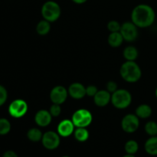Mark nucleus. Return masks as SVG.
<instances>
[{
  "label": "nucleus",
  "mask_w": 157,
  "mask_h": 157,
  "mask_svg": "<svg viewBox=\"0 0 157 157\" xmlns=\"http://www.w3.org/2000/svg\"><path fill=\"white\" fill-rule=\"evenodd\" d=\"M8 93L6 89L2 85H0V106L3 105L7 101Z\"/></svg>",
  "instance_id": "obj_27"
},
{
  "label": "nucleus",
  "mask_w": 157,
  "mask_h": 157,
  "mask_svg": "<svg viewBox=\"0 0 157 157\" xmlns=\"http://www.w3.org/2000/svg\"><path fill=\"white\" fill-rule=\"evenodd\" d=\"M120 72L123 79L130 83L136 82L142 76L140 67L134 61H127L124 63Z\"/></svg>",
  "instance_id": "obj_2"
},
{
  "label": "nucleus",
  "mask_w": 157,
  "mask_h": 157,
  "mask_svg": "<svg viewBox=\"0 0 157 157\" xmlns=\"http://www.w3.org/2000/svg\"><path fill=\"white\" fill-rule=\"evenodd\" d=\"M120 32L122 35L125 41H135L138 36L137 26L133 21H127L121 25Z\"/></svg>",
  "instance_id": "obj_7"
},
{
  "label": "nucleus",
  "mask_w": 157,
  "mask_h": 157,
  "mask_svg": "<svg viewBox=\"0 0 157 157\" xmlns=\"http://www.w3.org/2000/svg\"><path fill=\"white\" fill-rule=\"evenodd\" d=\"M2 157H18L17 153L12 150H7L3 153Z\"/></svg>",
  "instance_id": "obj_30"
},
{
  "label": "nucleus",
  "mask_w": 157,
  "mask_h": 157,
  "mask_svg": "<svg viewBox=\"0 0 157 157\" xmlns=\"http://www.w3.org/2000/svg\"><path fill=\"white\" fill-rule=\"evenodd\" d=\"M121 25L120 23L117 21H110L107 24V29L110 32H117L121 31Z\"/></svg>",
  "instance_id": "obj_25"
},
{
  "label": "nucleus",
  "mask_w": 157,
  "mask_h": 157,
  "mask_svg": "<svg viewBox=\"0 0 157 157\" xmlns=\"http://www.w3.org/2000/svg\"><path fill=\"white\" fill-rule=\"evenodd\" d=\"M61 7L54 1H48L41 7V15L49 22L55 21L61 15Z\"/></svg>",
  "instance_id": "obj_4"
},
{
  "label": "nucleus",
  "mask_w": 157,
  "mask_h": 157,
  "mask_svg": "<svg viewBox=\"0 0 157 157\" xmlns=\"http://www.w3.org/2000/svg\"><path fill=\"white\" fill-rule=\"evenodd\" d=\"M117 89V84L114 81H109L107 84V90H108L110 94H113L116 91Z\"/></svg>",
  "instance_id": "obj_29"
},
{
  "label": "nucleus",
  "mask_w": 157,
  "mask_h": 157,
  "mask_svg": "<svg viewBox=\"0 0 157 157\" xmlns=\"http://www.w3.org/2000/svg\"><path fill=\"white\" fill-rule=\"evenodd\" d=\"M28 111V104L24 100L17 99L12 101L9 107V113L12 117L21 118Z\"/></svg>",
  "instance_id": "obj_6"
},
{
  "label": "nucleus",
  "mask_w": 157,
  "mask_h": 157,
  "mask_svg": "<svg viewBox=\"0 0 157 157\" xmlns=\"http://www.w3.org/2000/svg\"><path fill=\"white\" fill-rule=\"evenodd\" d=\"M98 91V87L94 85H89L86 87V95L89 97H94Z\"/></svg>",
  "instance_id": "obj_28"
},
{
  "label": "nucleus",
  "mask_w": 157,
  "mask_h": 157,
  "mask_svg": "<svg viewBox=\"0 0 157 157\" xmlns=\"http://www.w3.org/2000/svg\"><path fill=\"white\" fill-rule=\"evenodd\" d=\"M52 116L50 112L46 110H38L35 116V121L39 127H47L52 122Z\"/></svg>",
  "instance_id": "obj_13"
},
{
  "label": "nucleus",
  "mask_w": 157,
  "mask_h": 157,
  "mask_svg": "<svg viewBox=\"0 0 157 157\" xmlns=\"http://www.w3.org/2000/svg\"><path fill=\"white\" fill-rule=\"evenodd\" d=\"M75 124L70 120H63L58 126V133L63 137H67L75 132Z\"/></svg>",
  "instance_id": "obj_11"
},
{
  "label": "nucleus",
  "mask_w": 157,
  "mask_h": 157,
  "mask_svg": "<svg viewBox=\"0 0 157 157\" xmlns=\"http://www.w3.org/2000/svg\"><path fill=\"white\" fill-rule=\"evenodd\" d=\"M11 124L6 118H0V135H6L10 132Z\"/></svg>",
  "instance_id": "obj_23"
},
{
  "label": "nucleus",
  "mask_w": 157,
  "mask_h": 157,
  "mask_svg": "<svg viewBox=\"0 0 157 157\" xmlns=\"http://www.w3.org/2000/svg\"><path fill=\"white\" fill-rule=\"evenodd\" d=\"M139 117L136 115L132 114V113L126 115L121 121V127L126 133H134L139 128Z\"/></svg>",
  "instance_id": "obj_9"
},
{
  "label": "nucleus",
  "mask_w": 157,
  "mask_h": 157,
  "mask_svg": "<svg viewBox=\"0 0 157 157\" xmlns=\"http://www.w3.org/2000/svg\"><path fill=\"white\" fill-rule=\"evenodd\" d=\"M43 134L41 130L38 128H32L28 131L27 137L32 142H38L42 139Z\"/></svg>",
  "instance_id": "obj_21"
},
{
  "label": "nucleus",
  "mask_w": 157,
  "mask_h": 157,
  "mask_svg": "<svg viewBox=\"0 0 157 157\" xmlns=\"http://www.w3.org/2000/svg\"><path fill=\"white\" fill-rule=\"evenodd\" d=\"M67 91L74 99H82L86 95V87L81 83H73L70 85Z\"/></svg>",
  "instance_id": "obj_12"
},
{
  "label": "nucleus",
  "mask_w": 157,
  "mask_h": 157,
  "mask_svg": "<svg viewBox=\"0 0 157 157\" xmlns=\"http://www.w3.org/2000/svg\"><path fill=\"white\" fill-rule=\"evenodd\" d=\"M94 101L98 107H105L111 101V94L108 90H98L94 97Z\"/></svg>",
  "instance_id": "obj_14"
},
{
  "label": "nucleus",
  "mask_w": 157,
  "mask_h": 157,
  "mask_svg": "<svg viewBox=\"0 0 157 157\" xmlns=\"http://www.w3.org/2000/svg\"><path fill=\"white\" fill-rule=\"evenodd\" d=\"M93 117L91 113L86 109H80L72 116V122L76 127H87L91 124Z\"/></svg>",
  "instance_id": "obj_5"
},
{
  "label": "nucleus",
  "mask_w": 157,
  "mask_h": 157,
  "mask_svg": "<svg viewBox=\"0 0 157 157\" xmlns=\"http://www.w3.org/2000/svg\"><path fill=\"white\" fill-rule=\"evenodd\" d=\"M110 101L116 108L125 109L131 104L132 96L128 90L125 89H118L112 94Z\"/></svg>",
  "instance_id": "obj_3"
},
{
  "label": "nucleus",
  "mask_w": 157,
  "mask_h": 157,
  "mask_svg": "<svg viewBox=\"0 0 157 157\" xmlns=\"http://www.w3.org/2000/svg\"><path fill=\"white\" fill-rule=\"evenodd\" d=\"M123 157H135L134 155H132V154H127L125 156H124Z\"/></svg>",
  "instance_id": "obj_32"
},
{
  "label": "nucleus",
  "mask_w": 157,
  "mask_h": 157,
  "mask_svg": "<svg viewBox=\"0 0 157 157\" xmlns=\"http://www.w3.org/2000/svg\"><path fill=\"white\" fill-rule=\"evenodd\" d=\"M124 40V38H123L121 32H117L110 33V35L108 37V39H107V41H108V44L111 47L118 48L122 44Z\"/></svg>",
  "instance_id": "obj_16"
},
{
  "label": "nucleus",
  "mask_w": 157,
  "mask_h": 157,
  "mask_svg": "<svg viewBox=\"0 0 157 157\" xmlns=\"http://www.w3.org/2000/svg\"><path fill=\"white\" fill-rule=\"evenodd\" d=\"M152 108L148 104H141L136 108V115L139 118L146 119L151 116Z\"/></svg>",
  "instance_id": "obj_17"
},
{
  "label": "nucleus",
  "mask_w": 157,
  "mask_h": 157,
  "mask_svg": "<svg viewBox=\"0 0 157 157\" xmlns=\"http://www.w3.org/2000/svg\"><path fill=\"white\" fill-rule=\"evenodd\" d=\"M156 18V13L149 5L140 4L133 9L131 13L132 21L140 28H147L152 25Z\"/></svg>",
  "instance_id": "obj_1"
},
{
  "label": "nucleus",
  "mask_w": 157,
  "mask_h": 157,
  "mask_svg": "<svg viewBox=\"0 0 157 157\" xmlns=\"http://www.w3.org/2000/svg\"><path fill=\"white\" fill-rule=\"evenodd\" d=\"M124 56L127 61H135L138 57V51L133 46H128L124 51Z\"/></svg>",
  "instance_id": "obj_20"
},
{
  "label": "nucleus",
  "mask_w": 157,
  "mask_h": 157,
  "mask_svg": "<svg viewBox=\"0 0 157 157\" xmlns=\"http://www.w3.org/2000/svg\"><path fill=\"white\" fill-rule=\"evenodd\" d=\"M146 152L152 156H157V136H151L149 138L144 145Z\"/></svg>",
  "instance_id": "obj_15"
},
{
  "label": "nucleus",
  "mask_w": 157,
  "mask_h": 157,
  "mask_svg": "<svg viewBox=\"0 0 157 157\" xmlns=\"http://www.w3.org/2000/svg\"><path fill=\"white\" fill-rule=\"evenodd\" d=\"M156 98H157V88H156Z\"/></svg>",
  "instance_id": "obj_33"
},
{
  "label": "nucleus",
  "mask_w": 157,
  "mask_h": 157,
  "mask_svg": "<svg viewBox=\"0 0 157 157\" xmlns=\"http://www.w3.org/2000/svg\"><path fill=\"white\" fill-rule=\"evenodd\" d=\"M139 149V145L135 140H129L125 144V151L127 154L134 155Z\"/></svg>",
  "instance_id": "obj_22"
},
{
  "label": "nucleus",
  "mask_w": 157,
  "mask_h": 157,
  "mask_svg": "<svg viewBox=\"0 0 157 157\" xmlns=\"http://www.w3.org/2000/svg\"><path fill=\"white\" fill-rule=\"evenodd\" d=\"M50 22L45 19L40 21L36 26V31L38 35H46L50 32Z\"/></svg>",
  "instance_id": "obj_19"
},
{
  "label": "nucleus",
  "mask_w": 157,
  "mask_h": 157,
  "mask_svg": "<svg viewBox=\"0 0 157 157\" xmlns=\"http://www.w3.org/2000/svg\"><path fill=\"white\" fill-rule=\"evenodd\" d=\"M50 113L52 114V117H57L59 116L61 113V108L60 104H53L52 105V107H50V110H49Z\"/></svg>",
  "instance_id": "obj_26"
},
{
  "label": "nucleus",
  "mask_w": 157,
  "mask_h": 157,
  "mask_svg": "<svg viewBox=\"0 0 157 157\" xmlns=\"http://www.w3.org/2000/svg\"><path fill=\"white\" fill-rule=\"evenodd\" d=\"M145 131L148 135L154 136L157 135V124L155 121H149L145 125Z\"/></svg>",
  "instance_id": "obj_24"
},
{
  "label": "nucleus",
  "mask_w": 157,
  "mask_h": 157,
  "mask_svg": "<svg viewBox=\"0 0 157 157\" xmlns=\"http://www.w3.org/2000/svg\"><path fill=\"white\" fill-rule=\"evenodd\" d=\"M41 142L44 148L47 150H55L60 145V135L54 131H48L43 134Z\"/></svg>",
  "instance_id": "obj_8"
},
{
  "label": "nucleus",
  "mask_w": 157,
  "mask_h": 157,
  "mask_svg": "<svg viewBox=\"0 0 157 157\" xmlns=\"http://www.w3.org/2000/svg\"><path fill=\"white\" fill-rule=\"evenodd\" d=\"M68 91L63 86H56L54 87L50 93L51 101L53 104H62L67 100Z\"/></svg>",
  "instance_id": "obj_10"
},
{
  "label": "nucleus",
  "mask_w": 157,
  "mask_h": 157,
  "mask_svg": "<svg viewBox=\"0 0 157 157\" xmlns=\"http://www.w3.org/2000/svg\"><path fill=\"white\" fill-rule=\"evenodd\" d=\"M74 134L75 139L79 142H85L89 138V132L85 127H77Z\"/></svg>",
  "instance_id": "obj_18"
},
{
  "label": "nucleus",
  "mask_w": 157,
  "mask_h": 157,
  "mask_svg": "<svg viewBox=\"0 0 157 157\" xmlns=\"http://www.w3.org/2000/svg\"><path fill=\"white\" fill-rule=\"evenodd\" d=\"M75 3H77V4H83V3L86 2L87 0H72Z\"/></svg>",
  "instance_id": "obj_31"
},
{
  "label": "nucleus",
  "mask_w": 157,
  "mask_h": 157,
  "mask_svg": "<svg viewBox=\"0 0 157 157\" xmlns=\"http://www.w3.org/2000/svg\"><path fill=\"white\" fill-rule=\"evenodd\" d=\"M61 157H70V156H61Z\"/></svg>",
  "instance_id": "obj_34"
}]
</instances>
